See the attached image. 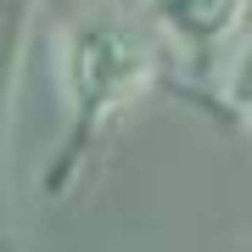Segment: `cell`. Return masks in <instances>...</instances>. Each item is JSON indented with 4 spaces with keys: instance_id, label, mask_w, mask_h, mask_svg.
<instances>
[{
    "instance_id": "obj_2",
    "label": "cell",
    "mask_w": 252,
    "mask_h": 252,
    "mask_svg": "<svg viewBox=\"0 0 252 252\" xmlns=\"http://www.w3.org/2000/svg\"><path fill=\"white\" fill-rule=\"evenodd\" d=\"M152 23L190 56H213L224 51L235 34L247 28L252 0H146Z\"/></svg>"
},
{
    "instance_id": "obj_3",
    "label": "cell",
    "mask_w": 252,
    "mask_h": 252,
    "mask_svg": "<svg viewBox=\"0 0 252 252\" xmlns=\"http://www.w3.org/2000/svg\"><path fill=\"white\" fill-rule=\"evenodd\" d=\"M224 107L241 118V129H252V45H241L230 56V73H224Z\"/></svg>"
},
{
    "instance_id": "obj_1",
    "label": "cell",
    "mask_w": 252,
    "mask_h": 252,
    "mask_svg": "<svg viewBox=\"0 0 252 252\" xmlns=\"http://www.w3.org/2000/svg\"><path fill=\"white\" fill-rule=\"evenodd\" d=\"M56 56H62V95L73 107V135L62 146V162L51 168V190H62V180H73V168L107 135V124L157 84V39L129 11L90 6L56 34Z\"/></svg>"
}]
</instances>
